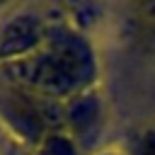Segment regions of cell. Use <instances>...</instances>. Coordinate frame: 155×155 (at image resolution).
<instances>
[{
    "label": "cell",
    "mask_w": 155,
    "mask_h": 155,
    "mask_svg": "<svg viewBox=\"0 0 155 155\" xmlns=\"http://www.w3.org/2000/svg\"><path fill=\"white\" fill-rule=\"evenodd\" d=\"M92 70V61L87 48L80 41H56L44 53H39L36 61H31L29 80L48 92H68L80 85L82 78H87Z\"/></svg>",
    "instance_id": "1"
},
{
    "label": "cell",
    "mask_w": 155,
    "mask_h": 155,
    "mask_svg": "<svg viewBox=\"0 0 155 155\" xmlns=\"http://www.w3.org/2000/svg\"><path fill=\"white\" fill-rule=\"evenodd\" d=\"M138 12H140V17H143L145 22L155 24V2H145V5H140Z\"/></svg>",
    "instance_id": "2"
}]
</instances>
